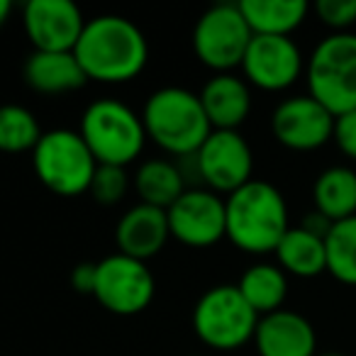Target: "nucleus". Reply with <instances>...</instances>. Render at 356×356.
Returning a JSON list of instances; mask_svg holds the SVG:
<instances>
[{
    "mask_svg": "<svg viewBox=\"0 0 356 356\" xmlns=\"http://www.w3.org/2000/svg\"><path fill=\"white\" fill-rule=\"evenodd\" d=\"M315 210L341 222L356 215V173L346 166H332L322 171L315 181Z\"/></svg>",
    "mask_w": 356,
    "mask_h": 356,
    "instance_id": "412c9836",
    "label": "nucleus"
},
{
    "mask_svg": "<svg viewBox=\"0 0 356 356\" xmlns=\"http://www.w3.org/2000/svg\"><path fill=\"white\" fill-rule=\"evenodd\" d=\"M254 344L259 356H315L317 337L305 317L281 307L259 317Z\"/></svg>",
    "mask_w": 356,
    "mask_h": 356,
    "instance_id": "2eb2a0df",
    "label": "nucleus"
},
{
    "mask_svg": "<svg viewBox=\"0 0 356 356\" xmlns=\"http://www.w3.org/2000/svg\"><path fill=\"white\" fill-rule=\"evenodd\" d=\"M317 356V354H315ZM320 356H344V354H337V351H332V354H320Z\"/></svg>",
    "mask_w": 356,
    "mask_h": 356,
    "instance_id": "2f4dec72",
    "label": "nucleus"
},
{
    "mask_svg": "<svg viewBox=\"0 0 356 356\" xmlns=\"http://www.w3.org/2000/svg\"><path fill=\"white\" fill-rule=\"evenodd\" d=\"M200 184L213 193L232 195L252 181L254 154L237 129H213L203 147L195 152Z\"/></svg>",
    "mask_w": 356,
    "mask_h": 356,
    "instance_id": "1a4fd4ad",
    "label": "nucleus"
},
{
    "mask_svg": "<svg viewBox=\"0 0 356 356\" xmlns=\"http://www.w3.org/2000/svg\"><path fill=\"white\" fill-rule=\"evenodd\" d=\"M252 35L291 37L307 15L305 0H242L239 3Z\"/></svg>",
    "mask_w": 356,
    "mask_h": 356,
    "instance_id": "6ab92c4d",
    "label": "nucleus"
},
{
    "mask_svg": "<svg viewBox=\"0 0 356 356\" xmlns=\"http://www.w3.org/2000/svg\"><path fill=\"white\" fill-rule=\"evenodd\" d=\"M168 237H171V229H168L166 210L144 203L129 208L120 218L118 229H115L120 254L144 264L161 252Z\"/></svg>",
    "mask_w": 356,
    "mask_h": 356,
    "instance_id": "dca6fc26",
    "label": "nucleus"
},
{
    "mask_svg": "<svg viewBox=\"0 0 356 356\" xmlns=\"http://www.w3.org/2000/svg\"><path fill=\"white\" fill-rule=\"evenodd\" d=\"M10 13H13V3H10V0H0V27L8 22Z\"/></svg>",
    "mask_w": 356,
    "mask_h": 356,
    "instance_id": "7c9ffc66",
    "label": "nucleus"
},
{
    "mask_svg": "<svg viewBox=\"0 0 356 356\" xmlns=\"http://www.w3.org/2000/svg\"><path fill=\"white\" fill-rule=\"evenodd\" d=\"M252 37L254 35L239 10V3L237 6L220 3L205 10L195 22L193 49L208 69L229 74L232 69L242 66Z\"/></svg>",
    "mask_w": 356,
    "mask_h": 356,
    "instance_id": "6e6552de",
    "label": "nucleus"
},
{
    "mask_svg": "<svg viewBox=\"0 0 356 356\" xmlns=\"http://www.w3.org/2000/svg\"><path fill=\"white\" fill-rule=\"evenodd\" d=\"M259 315L237 286H215L200 296L193 310V330L210 349L232 351L254 339Z\"/></svg>",
    "mask_w": 356,
    "mask_h": 356,
    "instance_id": "0eeeda50",
    "label": "nucleus"
},
{
    "mask_svg": "<svg viewBox=\"0 0 356 356\" xmlns=\"http://www.w3.org/2000/svg\"><path fill=\"white\" fill-rule=\"evenodd\" d=\"M239 293L244 300L252 305V310L259 317L271 315V312L281 310L283 300L288 293V278L281 266L273 264H254L242 273L237 283Z\"/></svg>",
    "mask_w": 356,
    "mask_h": 356,
    "instance_id": "5701e85b",
    "label": "nucleus"
},
{
    "mask_svg": "<svg viewBox=\"0 0 356 356\" xmlns=\"http://www.w3.org/2000/svg\"><path fill=\"white\" fill-rule=\"evenodd\" d=\"M127 188H129V178L122 166L98 163L88 193L93 195V200L100 205H118L120 200L127 195Z\"/></svg>",
    "mask_w": 356,
    "mask_h": 356,
    "instance_id": "a878e982",
    "label": "nucleus"
},
{
    "mask_svg": "<svg viewBox=\"0 0 356 356\" xmlns=\"http://www.w3.org/2000/svg\"><path fill=\"white\" fill-rule=\"evenodd\" d=\"M142 122L163 152L173 156H191L213 134L210 120L200 103V95L178 86L159 88L144 103Z\"/></svg>",
    "mask_w": 356,
    "mask_h": 356,
    "instance_id": "7ed1b4c3",
    "label": "nucleus"
},
{
    "mask_svg": "<svg viewBox=\"0 0 356 356\" xmlns=\"http://www.w3.org/2000/svg\"><path fill=\"white\" fill-rule=\"evenodd\" d=\"M200 103L213 129H237L252 113V93L244 79L218 74L200 90Z\"/></svg>",
    "mask_w": 356,
    "mask_h": 356,
    "instance_id": "f3484780",
    "label": "nucleus"
},
{
    "mask_svg": "<svg viewBox=\"0 0 356 356\" xmlns=\"http://www.w3.org/2000/svg\"><path fill=\"white\" fill-rule=\"evenodd\" d=\"M37 118L22 105H0V152L22 154L35 152L42 139Z\"/></svg>",
    "mask_w": 356,
    "mask_h": 356,
    "instance_id": "b1692460",
    "label": "nucleus"
},
{
    "mask_svg": "<svg viewBox=\"0 0 356 356\" xmlns=\"http://www.w3.org/2000/svg\"><path fill=\"white\" fill-rule=\"evenodd\" d=\"M271 129L283 147L296 152H312L332 139L334 115L312 95H298V98L283 100L273 110Z\"/></svg>",
    "mask_w": 356,
    "mask_h": 356,
    "instance_id": "f8f14e48",
    "label": "nucleus"
},
{
    "mask_svg": "<svg viewBox=\"0 0 356 356\" xmlns=\"http://www.w3.org/2000/svg\"><path fill=\"white\" fill-rule=\"evenodd\" d=\"M134 188L144 205L168 210L188 191V186H186L178 163L166 161V159H152L137 168Z\"/></svg>",
    "mask_w": 356,
    "mask_h": 356,
    "instance_id": "aec40b11",
    "label": "nucleus"
},
{
    "mask_svg": "<svg viewBox=\"0 0 356 356\" xmlns=\"http://www.w3.org/2000/svg\"><path fill=\"white\" fill-rule=\"evenodd\" d=\"M25 81L37 93L61 95L81 90L88 76L74 51H32L25 61Z\"/></svg>",
    "mask_w": 356,
    "mask_h": 356,
    "instance_id": "a211bd4d",
    "label": "nucleus"
},
{
    "mask_svg": "<svg viewBox=\"0 0 356 356\" xmlns=\"http://www.w3.org/2000/svg\"><path fill=\"white\" fill-rule=\"evenodd\" d=\"M327 271L346 286H356V215L334 222L325 239Z\"/></svg>",
    "mask_w": 356,
    "mask_h": 356,
    "instance_id": "393cba45",
    "label": "nucleus"
},
{
    "mask_svg": "<svg viewBox=\"0 0 356 356\" xmlns=\"http://www.w3.org/2000/svg\"><path fill=\"white\" fill-rule=\"evenodd\" d=\"M334 142L349 159H356V110L334 118Z\"/></svg>",
    "mask_w": 356,
    "mask_h": 356,
    "instance_id": "cd10ccee",
    "label": "nucleus"
},
{
    "mask_svg": "<svg viewBox=\"0 0 356 356\" xmlns=\"http://www.w3.org/2000/svg\"><path fill=\"white\" fill-rule=\"evenodd\" d=\"M37 178L61 198L88 193L98 161L83 137L74 129H51L44 132L32 152Z\"/></svg>",
    "mask_w": 356,
    "mask_h": 356,
    "instance_id": "39448f33",
    "label": "nucleus"
},
{
    "mask_svg": "<svg viewBox=\"0 0 356 356\" xmlns=\"http://www.w3.org/2000/svg\"><path fill=\"white\" fill-rule=\"evenodd\" d=\"M156 283L149 271V266L137 259H129L124 254L98 261V276H95V293L98 302L105 310L115 315H137L147 310L154 300Z\"/></svg>",
    "mask_w": 356,
    "mask_h": 356,
    "instance_id": "9d476101",
    "label": "nucleus"
},
{
    "mask_svg": "<svg viewBox=\"0 0 356 356\" xmlns=\"http://www.w3.org/2000/svg\"><path fill=\"white\" fill-rule=\"evenodd\" d=\"M166 215L171 237L186 247L205 249L227 237L225 200L213 191L188 188L166 210Z\"/></svg>",
    "mask_w": 356,
    "mask_h": 356,
    "instance_id": "9b49d317",
    "label": "nucleus"
},
{
    "mask_svg": "<svg viewBox=\"0 0 356 356\" xmlns=\"http://www.w3.org/2000/svg\"><path fill=\"white\" fill-rule=\"evenodd\" d=\"M315 13L327 27L344 32L356 22V0H317Z\"/></svg>",
    "mask_w": 356,
    "mask_h": 356,
    "instance_id": "bb28decb",
    "label": "nucleus"
},
{
    "mask_svg": "<svg viewBox=\"0 0 356 356\" xmlns=\"http://www.w3.org/2000/svg\"><path fill=\"white\" fill-rule=\"evenodd\" d=\"M81 137L98 163L127 166L142 154L147 142L142 115L120 100H95L81 120Z\"/></svg>",
    "mask_w": 356,
    "mask_h": 356,
    "instance_id": "20e7f679",
    "label": "nucleus"
},
{
    "mask_svg": "<svg viewBox=\"0 0 356 356\" xmlns=\"http://www.w3.org/2000/svg\"><path fill=\"white\" fill-rule=\"evenodd\" d=\"M95 276H98V264H79L71 271V286L83 296L95 293Z\"/></svg>",
    "mask_w": 356,
    "mask_h": 356,
    "instance_id": "c85d7f7f",
    "label": "nucleus"
},
{
    "mask_svg": "<svg viewBox=\"0 0 356 356\" xmlns=\"http://www.w3.org/2000/svg\"><path fill=\"white\" fill-rule=\"evenodd\" d=\"M22 22L35 51H74L86 27L81 10L69 0H30Z\"/></svg>",
    "mask_w": 356,
    "mask_h": 356,
    "instance_id": "ddd939ff",
    "label": "nucleus"
},
{
    "mask_svg": "<svg viewBox=\"0 0 356 356\" xmlns=\"http://www.w3.org/2000/svg\"><path fill=\"white\" fill-rule=\"evenodd\" d=\"M74 54L88 81L127 83L147 66L149 44L132 20L120 15H100L86 20Z\"/></svg>",
    "mask_w": 356,
    "mask_h": 356,
    "instance_id": "f257e3e1",
    "label": "nucleus"
},
{
    "mask_svg": "<svg viewBox=\"0 0 356 356\" xmlns=\"http://www.w3.org/2000/svg\"><path fill=\"white\" fill-rule=\"evenodd\" d=\"M332 225H334V222H332L330 218H325V215H322V213H317V210H312V213H307L305 218H302L300 227L305 229V232L315 234V237L327 239V234H330Z\"/></svg>",
    "mask_w": 356,
    "mask_h": 356,
    "instance_id": "c756f323",
    "label": "nucleus"
},
{
    "mask_svg": "<svg viewBox=\"0 0 356 356\" xmlns=\"http://www.w3.org/2000/svg\"><path fill=\"white\" fill-rule=\"evenodd\" d=\"M242 71L249 83L261 90H283L298 81L302 71L300 49L291 37L254 35L244 54Z\"/></svg>",
    "mask_w": 356,
    "mask_h": 356,
    "instance_id": "4468645a",
    "label": "nucleus"
},
{
    "mask_svg": "<svg viewBox=\"0 0 356 356\" xmlns=\"http://www.w3.org/2000/svg\"><path fill=\"white\" fill-rule=\"evenodd\" d=\"M278 264L286 273L300 278H315L327 271L325 239L305 232L302 227H291L276 247Z\"/></svg>",
    "mask_w": 356,
    "mask_h": 356,
    "instance_id": "4be33fe9",
    "label": "nucleus"
},
{
    "mask_svg": "<svg viewBox=\"0 0 356 356\" xmlns=\"http://www.w3.org/2000/svg\"><path fill=\"white\" fill-rule=\"evenodd\" d=\"M227 239L249 254L276 252L291 229L281 191L266 181H249L225 200Z\"/></svg>",
    "mask_w": 356,
    "mask_h": 356,
    "instance_id": "f03ea898",
    "label": "nucleus"
},
{
    "mask_svg": "<svg viewBox=\"0 0 356 356\" xmlns=\"http://www.w3.org/2000/svg\"><path fill=\"white\" fill-rule=\"evenodd\" d=\"M307 86L312 98L334 118L356 110V35L337 32L315 47Z\"/></svg>",
    "mask_w": 356,
    "mask_h": 356,
    "instance_id": "423d86ee",
    "label": "nucleus"
}]
</instances>
